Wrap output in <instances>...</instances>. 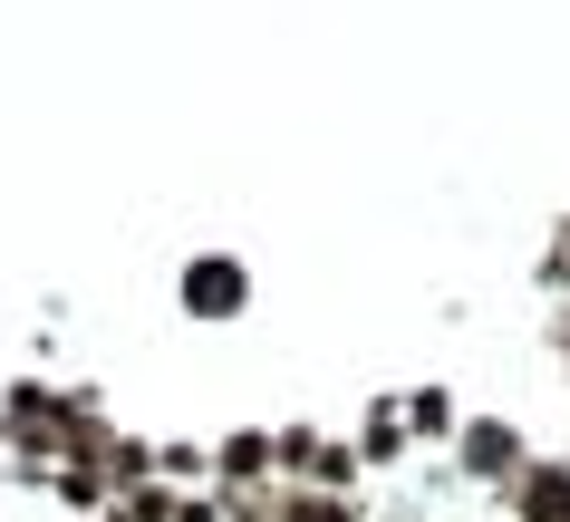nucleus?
Segmentation results:
<instances>
[{
  "mask_svg": "<svg viewBox=\"0 0 570 522\" xmlns=\"http://www.w3.org/2000/svg\"><path fill=\"white\" fill-rule=\"evenodd\" d=\"M184 309L233 319V309H242V272H233V262H194V272H184Z\"/></svg>",
  "mask_w": 570,
  "mask_h": 522,
  "instance_id": "1",
  "label": "nucleus"
},
{
  "mask_svg": "<svg viewBox=\"0 0 570 522\" xmlns=\"http://www.w3.org/2000/svg\"><path fill=\"white\" fill-rule=\"evenodd\" d=\"M522 522H570V474L561 464H532L522 474Z\"/></svg>",
  "mask_w": 570,
  "mask_h": 522,
  "instance_id": "2",
  "label": "nucleus"
},
{
  "mask_svg": "<svg viewBox=\"0 0 570 522\" xmlns=\"http://www.w3.org/2000/svg\"><path fill=\"white\" fill-rule=\"evenodd\" d=\"M464 455L493 474V464H512V435H503V426H474V435H464Z\"/></svg>",
  "mask_w": 570,
  "mask_h": 522,
  "instance_id": "3",
  "label": "nucleus"
},
{
  "mask_svg": "<svg viewBox=\"0 0 570 522\" xmlns=\"http://www.w3.org/2000/svg\"><path fill=\"white\" fill-rule=\"evenodd\" d=\"M281 522H348V503H338V493H301Z\"/></svg>",
  "mask_w": 570,
  "mask_h": 522,
  "instance_id": "4",
  "label": "nucleus"
}]
</instances>
